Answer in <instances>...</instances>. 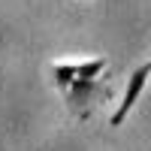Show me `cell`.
Instances as JSON below:
<instances>
[{"label":"cell","mask_w":151,"mask_h":151,"mask_svg":"<svg viewBox=\"0 0 151 151\" xmlns=\"http://www.w3.org/2000/svg\"><path fill=\"white\" fill-rule=\"evenodd\" d=\"M106 67H109L106 58H85V60H60V64H52L55 88L64 94L67 109H70L73 118L85 121L100 100L109 97V85L100 82Z\"/></svg>","instance_id":"obj_1"},{"label":"cell","mask_w":151,"mask_h":151,"mask_svg":"<svg viewBox=\"0 0 151 151\" xmlns=\"http://www.w3.org/2000/svg\"><path fill=\"white\" fill-rule=\"evenodd\" d=\"M148 79H151V60L139 64V67H136V70L127 76V88H124V97H121V103L115 106V112H112V118H109V124H112V127H121V124L127 121V115L133 112V106L139 103V97H142V91H145Z\"/></svg>","instance_id":"obj_2"}]
</instances>
